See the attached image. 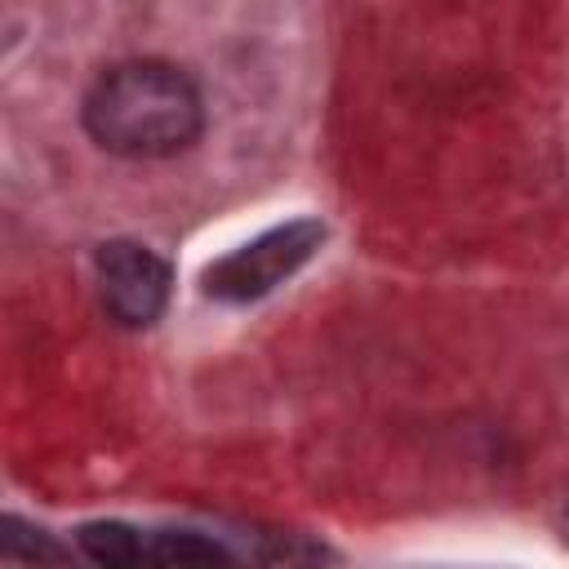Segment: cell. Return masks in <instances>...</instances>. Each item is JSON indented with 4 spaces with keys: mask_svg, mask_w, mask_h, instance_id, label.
Instances as JSON below:
<instances>
[{
    "mask_svg": "<svg viewBox=\"0 0 569 569\" xmlns=\"http://www.w3.org/2000/svg\"><path fill=\"white\" fill-rule=\"evenodd\" d=\"M84 133L124 160H169L196 147L204 102L196 80L160 58H129L107 67L80 107Z\"/></svg>",
    "mask_w": 569,
    "mask_h": 569,
    "instance_id": "cell-1",
    "label": "cell"
},
{
    "mask_svg": "<svg viewBox=\"0 0 569 569\" xmlns=\"http://www.w3.org/2000/svg\"><path fill=\"white\" fill-rule=\"evenodd\" d=\"M320 244H325V222L320 218L280 222V227L262 231L258 240L231 249L227 258L209 262L204 276H200V289L209 298H218V302H253V298H267L293 271H302L316 258Z\"/></svg>",
    "mask_w": 569,
    "mask_h": 569,
    "instance_id": "cell-2",
    "label": "cell"
},
{
    "mask_svg": "<svg viewBox=\"0 0 569 569\" xmlns=\"http://www.w3.org/2000/svg\"><path fill=\"white\" fill-rule=\"evenodd\" d=\"M169 284H173L169 262L160 253H151L147 244L107 240L98 249V289H102L111 320H120L124 329L156 325L169 302Z\"/></svg>",
    "mask_w": 569,
    "mask_h": 569,
    "instance_id": "cell-3",
    "label": "cell"
},
{
    "mask_svg": "<svg viewBox=\"0 0 569 569\" xmlns=\"http://www.w3.org/2000/svg\"><path fill=\"white\" fill-rule=\"evenodd\" d=\"M147 569H236V556L196 529H156L147 533Z\"/></svg>",
    "mask_w": 569,
    "mask_h": 569,
    "instance_id": "cell-4",
    "label": "cell"
},
{
    "mask_svg": "<svg viewBox=\"0 0 569 569\" xmlns=\"http://www.w3.org/2000/svg\"><path fill=\"white\" fill-rule=\"evenodd\" d=\"M80 551L102 569H147V533L120 520H89L76 529Z\"/></svg>",
    "mask_w": 569,
    "mask_h": 569,
    "instance_id": "cell-5",
    "label": "cell"
},
{
    "mask_svg": "<svg viewBox=\"0 0 569 569\" xmlns=\"http://www.w3.org/2000/svg\"><path fill=\"white\" fill-rule=\"evenodd\" d=\"M0 547H4L9 556H22V560H53V556H58V547L49 542V533L22 525L18 516H4V520H0Z\"/></svg>",
    "mask_w": 569,
    "mask_h": 569,
    "instance_id": "cell-6",
    "label": "cell"
}]
</instances>
